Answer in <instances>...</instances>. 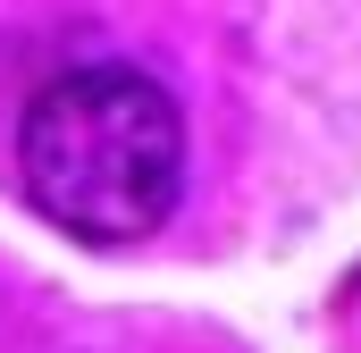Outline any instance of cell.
<instances>
[{
  "instance_id": "6da1fadb",
  "label": "cell",
  "mask_w": 361,
  "mask_h": 353,
  "mask_svg": "<svg viewBox=\"0 0 361 353\" xmlns=\"http://www.w3.org/2000/svg\"><path fill=\"white\" fill-rule=\"evenodd\" d=\"M25 202L76 244H143L185 193V109L143 68L92 59L25 101L17 126Z\"/></svg>"
}]
</instances>
